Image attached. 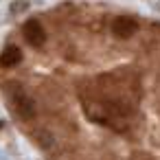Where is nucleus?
<instances>
[{"label":"nucleus","instance_id":"obj_1","mask_svg":"<svg viewBox=\"0 0 160 160\" xmlns=\"http://www.w3.org/2000/svg\"><path fill=\"white\" fill-rule=\"evenodd\" d=\"M136 31H138V22L134 18H129V16H118L112 22V33L116 38H123L125 40V38H132Z\"/></svg>","mask_w":160,"mask_h":160},{"label":"nucleus","instance_id":"obj_2","mask_svg":"<svg viewBox=\"0 0 160 160\" xmlns=\"http://www.w3.org/2000/svg\"><path fill=\"white\" fill-rule=\"evenodd\" d=\"M24 38H27V42H29L31 46L40 48V46H44V42H46V31H44V27H42L38 20H29V22L24 24Z\"/></svg>","mask_w":160,"mask_h":160},{"label":"nucleus","instance_id":"obj_3","mask_svg":"<svg viewBox=\"0 0 160 160\" xmlns=\"http://www.w3.org/2000/svg\"><path fill=\"white\" fill-rule=\"evenodd\" d=\"M13 108H16V112H18L22 118H31V116L35 114L33 101H31L22 90H16V94H13Z\"/></svg>","mask_w":160,"mask_h":160},{"label":"nucleus","instance_id":"obj_4","mask_svg":"<svg viewBox=\"0 0 160 160\" xmlns=\"http://www.w3.org/2000/svg\"><path fill=\"white\" fill-rule=\"evenodd\" d=\"M20 62H22V51L18 46H7L2 51V55H0V66H5V68L18 66Z\"/></svg>","mask_w":160,"mask_h":160}]
</instances>
